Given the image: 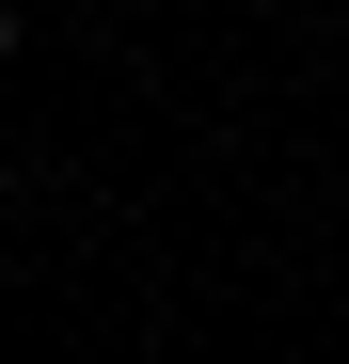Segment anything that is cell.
<instances>
[{
	"instance_id": "6da1fadb",
	"label": "cell",
	"mask_w": 349,
	"mask_h": 364,
	"mask_svg": "<svg viewBox=\"0 0 349 364\" xmlns=\"http://www.w3.org/2000/svg\"><path fill=\"white\" fill-rule=\"evenodd\" d=\"M0 64H16V0H0Z\"/></svg>"
}]
</instances>
